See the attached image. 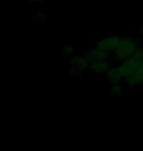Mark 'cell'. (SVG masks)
Instances as JSON below:
<instances>
[{
  "label": "cell",
  "mask_w": 143,
  "mask_h": 151,
  "mask_svg": "<svg viewBox=\"0 0 143 151\" xmlns=\"http://www.w3.org/2000/svg\"><path fill=\"white\" fill-rule=\"evenodd\" d=\"M141 47V40L132 35H123L117 48L112 52V60L120 64L132 56L136 50Z\"/></svg>",
  "instance_id": "obj_1"
},
{
  "label": "cell",
  "mask_w": 143,
  "mask_h": 151,
  "mask_svg": "<svg viewBox=\"0 0 143 151\" xmlns=\"http://www.w3.org/2000/svg\"><path fill=\"white\" fill-rule=\"evenodd\" d=\"M30 4H39V3H42L43 0H29Z\"/></svg>",
  "instance_id": "obj_12"
},
{
  "label": "cell",
  "mask_w": 143,
  "mask_h": 151,
  "mask_svg": "<svg viewBox=\"0 0 143 151\" xmlns=\"http://www.w3.org/2000/svg\"><path fill=\"white\" fill-rule=\"evenodd\" d=\"M126 86L124 83H110L109 88H110V92L112 95L115 96H124L126 94Z\"/></svg>",
  "instance_id": "obj_9"
},
{
  "label": "cell",
  "mask_w": 143,
  "mask_h": 151,
  "mask_svg": "<svg viewBox=\"0 0 143 151\" xmlns=\"http://www.w3.org/2000/svg\"><path fill=\"white\" fill-rule=\"evenodd\" d=\"M90 61L91 60L87 57L86 52L80 54V55L74 54L70 58V76L74 78H80L84 72L88 70Z\"/></svg>",
  "instance_id": "obj_3"
},
{
  "label": "cell",
  "mask_w": 143,
  "mask_h": 151,
  "mask_svg": "<svg viewBox=\"0 0 143 151\" xmlns=\"http://www.w3.org/2000/svg\"><path fill=\"white\" fill-rule=\"evenodd\" d=\"M118 66L120 68L121 74L123 76L124 80L132 75L134 71L138 70L139 68L143 66V47L137 49L132 54L130 58L118 64Z\"/></svg>",
  "instance_id": "obj_2"
},
{
  "label": "cell",
  "mask_w": 143,
  "mask_h": 151,
  "mask_svg": "<svg viewBox=\"0 0 143 151\" xmlns=\"http://www.w3.org/2000/svg\"><path fill=\"white\" fill-rule=\"evenodd\" d=\"M86 54L90 60H112V51L104 50L95 45L89 48Z\"/></svg>",
  "instance_id": "obj_6"
},
{
  "label": "cell",
  "mask_w": 143,
  "mask_h": 151,
  "mask_svg": "<svg viewBox=\"0 0 143 151\" xmlns=\"http://www.w3.org/2000/svg\"><path fill=\"white\" fill-rule=\"evenodd\" d=\"M61 53H63L64 55H67V56H73L75 54V46H73V45H66V46H63L61 48Z\"/></svg>",
  "instance_id": "obj_10"
},
{
  "label": "cell",
  "mask_w": 143,
  "mask_h": 151,
  "mask_svg": "<svg viewBox=\"0 0 143 151\" xmlns=\"http://www.w3.org/2000/svg\"><path fill=\"white\" fill-rule=\"evenodd\" d=\"M123 83L126 87H136L143 84V66L124 78Z\"/></svg>",
  "instance_id": "obj_7"
},
{
  "label": "cell",
  "mask_w": 143,
  "mask_h": 151,
  "mask_svg": "<svg viewBox=\"0 0 143 151\" xmlns=\"http://www.w3.org/2000/svg\"><path fill=\"white\" fill-rule=\"evenodd\" d=\"M123 37V35H106V37L100 38L98 41L95 43V46L102 48L104 50L108 51H113L117 48V46L120 43L121 39Z\"/></svg>",
  "instance_id": "obj_4"
},
{
  "label": "cell",
  "mask_w": 143,
  "mask_h": 151,
  "mask_svg": "<svg viewBox=\"0 0 143 151\" xmlns=\"http://www.w3.org/2000/svg\"><path fill=\"white\" fill-rule=\"evenodd\" d=\"M36 19L40 20L41 22H46V21H47L46 16H45V15H43V14H38L37 16H36Z\"/></svg>",
  "instance_id": "obj_11"
},
{
  "label": "cell",
  "mask_w": 143,
  "mask_h": 151,
  "mask_svg": "<svg viewBox=\"0 0 143 151\" xmlns=\"http://www.w3.org/2000/svg\"><path fill=\"white\" fill-rule=\"evenodd\" d=\"M106 76H107V80L109 83H123L124 81L119 66H111V68L109 69Z\"/></svg>",
  "instance_id": "obj_8"
},
{
  "label": "cell",
  "mask_w": 143,
  "mask_h": 151,
  "mask_svg": "<svg viewBox=\"0 0 143 151\" xmlns=\"http://www.w3.org/2000/svg\"><path fill=\"white\" fill-rule=\"evenodd\" d=\"M111 66V60H91L88 70L95 75H106Z\"/></svg>",
  "instance_id": "obj_5"
}]
</instances>
